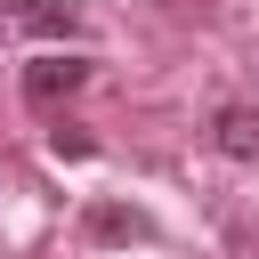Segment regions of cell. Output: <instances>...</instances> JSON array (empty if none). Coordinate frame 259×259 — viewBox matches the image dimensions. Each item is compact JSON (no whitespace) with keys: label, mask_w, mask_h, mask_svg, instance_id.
<instances>
[{"label":"cell","mask_w":259,"mask_h":259,"mask_svg":"<svg viewBox=\"0 0 259 259\" xmlns=\"http://www.w3.org/2000/svg\"><path fill=\"white\" fill-rule=\"evenodd\" d=\"M81 81H89V65H81V57H65V49H49V57H32V65H24V97H32V105H65Z\"/></svg>","instance_id":"6da1fadb"},{"label":"cell","mask_w":259,"mask_h":259,"mask_svg":"<svg viewBox=\"0 0 259 259\" xmlns=\"http://www.w3.org/2000/svg\"><path fill=\"white\" fill-rule=\"evenodd\" d=\"M210 146L227 162H259V105H219L210 113Z\"/></svg>","instance_id":"7a4b0ae2"},{"label":"cell","mask_w":259,"mask_h":259,"mask_svg":"<svg viewBox=\"0 0 259 259\" xmlns=\"http://www.w3.org/2000/svg\"><path fill=\"white\" fill-rule=\"evenodd\" d=\"M81 227H89V243H146V235H154V219H146L138 202H89Z\"/></svg>","instance_id":"3957f363"},{"label":"cell","mask_w":259,"mask_h":259,"mask_svg":"<svg viewBox=\"0 0 259 259\" xmlns=\"http://www.w3.org/2000/svg\"><path fill=\"white\" fill-rule=\"evenodd\" d=\"M8 16H16L24 32H40V40H57V32L73 40V32H81V8H73V0H8Z\"/></svg>","instance_id":"277c9868"},{"label":"cell","mask_w":259,"mask_h":259,"mask_svg":"<svg viewBox=\"0 0 259 259\" xmlns=\"http://www.w3.org/2000/svg\"><path fill=\"white\" fill-rule=\"evenodd\" d=\"M49 154H57V162H89V154H97V138H89L81 121H57V130H49Z\"/></svg>","instance_id":"5b68a950"}]
</instances>
